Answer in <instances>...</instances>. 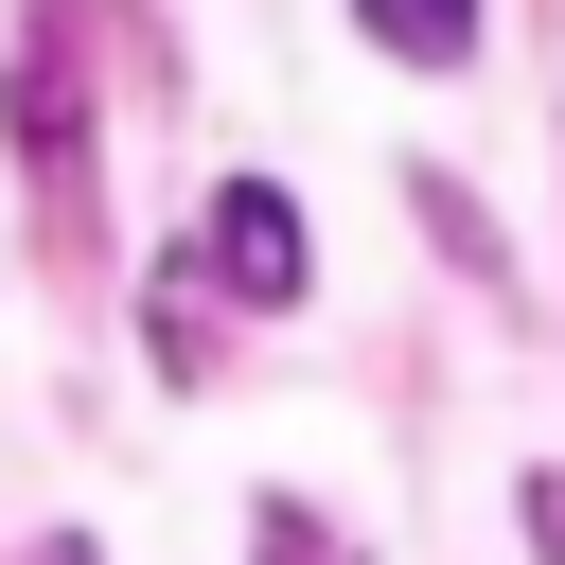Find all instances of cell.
Masks as SVG:
<instances>
[{"label":"cell","mask_w":565,"mask_h":565,"mask_svg":"<svg viewBox=\"0 0 565 565\" xmlns=\"http://www.w3.org/2000/svg\"><path fill=\"white\" fill-rule=\"evenodd\" d=\"M371 18V53H406V71H459L477 53V0H353Z\"/></svg>","instance_id":"cell-4"},{"label":"cell","mask_w":565,"mask_h":565,"mask_svg":"<svg viewBox=\"0 0 565 565\" xmlns=\"http://www.w3.org/2000/svg\"><path fill=\"white\" fill-rule=\"evenodd\" d=\"M18 159H35V194H53V230H88V88L53 71V18H35V53H18Z\"/></svg>","instance_id":"cell-2"},{"label":"cell","mask_w":565,"mask_h":565,"mask_svg":"<svg viewBox=\"0 0 565 565\" xmlns=\"http://www.w3.org/2000/svg\"><path fill=\"white\" fill-rule=\"evenodd\" d=\"M530 547H547V565H565V459H547V477H530Z\"/></svg>","instance_id":"cell-6"},{"label":"cell","mask_w":565,"mask_h":565,"mask_svg":"<svg viewBox=\"0 0 565 565\" xmlns=\"http://www.w3.org/2000/svg\"><path fill=\"white\" fill-rule=\"evenodd\" d=\"M247 547H265V565H353V547H335V530H318L300 494H265V530H247Z\"/></svg>","instance_id":"cell-5"},{"label":"cell","mask_w":565,"mask_h":565,"mask_svg":"<svg viewBox=\"0 0 565 565\" xmlns=\"http://www.w3.org/2000/svg\"><path fill=\"white\" fill-rule=\"evenodd\" d=\"M141 353H159V388H194V371H212V265H194V247L141 282Z\"/></svg>","instance_id":"cell-3"},{"label":"cell","mask_w":565,"mask_h":565,"mask_svg":"<svg viewBox=\"0 0 565 565\" xmlns=\"http://www.w3.org/2000/svg\"><path fill=\"white\" fill-rule=\"evenodd\" d=\"M194 265H212L247 318H282V300L318 282V247H300V194H282V177H212V212H194Z\"/></svg>","instance_id":"cell-1"}]
</instances>
